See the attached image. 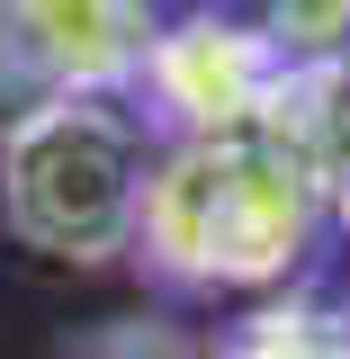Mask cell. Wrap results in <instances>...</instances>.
I'll return each instance as SVG.
<instances>
[{"label":"cell","instance_id":"7a4b0ae2","mask_svg":"<svg viewBox=\"0 0 350 359\" xmlns=\"http://www.w3.org/2000/svg\"><path fill=\"white\" fill-rule=\"evenodd\" d=\"M0 36H9V72L54 90H99L135 54L144 18L135 0H0Z\"/></svg>","mask_w":350,"mask_h":359},{"label":"cell","instance_id":"6da1fadb","mask_svg":"<svg viewBox=\"0 0 350 359\" xmlns=\"http://www.w3.org/2000/svg\"><path fill=\"white\" fill-rule=\"evenodd\" d=\"M144 153L90 90L36 99L0 144V216L45 261H108L144 233Z\"/></svg>","mask_w":350,"mask_h":359}]
</instances>
